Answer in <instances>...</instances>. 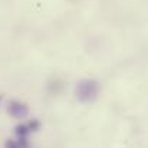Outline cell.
Instances as JSON below:
<instances>
[{
    "instance_id": "1",
    "label": "cell",
    "mask_w": 148,
    "mask_h": 148,
    "mask_svg": "<svg viewBox=\"0 0 148 148\" xmlns=\"http://www.w3.org/2000/svg\"><path fill=\"white\" fill-rule=\"evenodd\" d=\"M76 98L81 102H92L99 94V85L94 79H81L75 88Z\"/></svg>"
},
{
    "instance_id": "2",
    "label": "cell",
    "mask_w": 148,
    "mask_h": 148,
    "mask_svg": "<svg viewBox=\"0 0 148 148\" xmlns=\"http://www.w3.org/2000/svg\"><path fill=\"white\" fill-rule=\"evenodd\" d=\"M7 112L13 116V118H17V119H22V118H26L29 115V108L26 103L20 102V101H12L7 106Z\"/></svg>"
},
{
    "instance_id": "3",
    "label": "cell",
    "mask_w": 148,
    "mask_h": 148,
    "mask_svg": "<svg viewBox=\"0 0 148 148\" xmlns=\"http://www.w3.org/2000/svg\"><path fill=\"white\" fill-rule=\"evenodd\" d=\"M27 132H29V128H27L26 125H17V127H16V134H17L20 138H26Z\"/></svg>"
},
{
    "instance_id": "4",
    "label": "cell",
    "mask_w": 148,
    "mask_h": 148,
    "mask_svg": "<svg viewBox=\"0 0 148 148\" xmlns=\"http://www.w3.org/2000/svg\"><path fill=\"white\" fill-rule=\"evenodd\" d=\"M39 125H40L39 121L32 119V121L29 122V127H27V128H29V131H30V130H32V131H38V130H39Z\"/></svg>"
},
{
    "instance_id": "5",
    "label": "cell",
    "mask_w": 148,
    "mask_h": 148,
    "mask_svg": "<svg viewBox=\"0 0 148 148\" xmlns=\"http://www.w3.org/2000/svg\"><path fill=\"white\" fill-rule=\"evenodd\" d=\"M4 147L6 148H20L19 145H17V143H14V141H12V140H9V141L6 143Z\"/></svg>"
},
{
    "instance_id": "6",
    "label": "cell",
    "mask_w": 148,
    "mask_h": 148,
    "mask_svg": "<svg viewBox=\"0 0 148 148\" xmlns=\"http://www.w3.org/2000/svg\"><path fill=\"white\" fill-rule=\"evenodd\" d=\"M1 101H3V95H0V102H1Z\"/></svg>"
}]
</instances>
